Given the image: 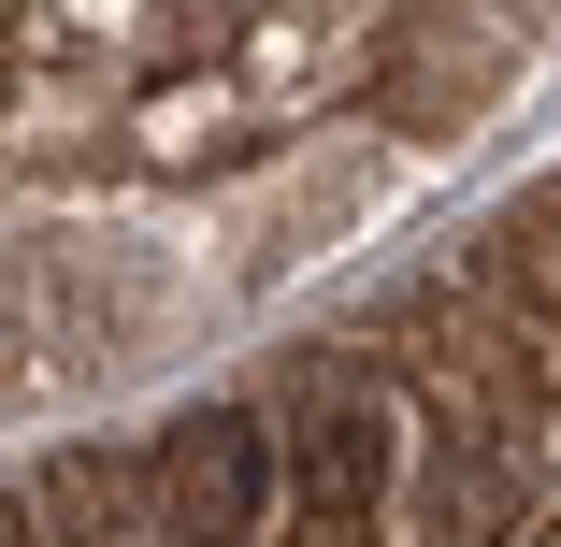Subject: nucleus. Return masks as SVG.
<instances>
[{"label":"nucleus","instance_id":"obj_1","mask_svg":"<svg viewBox=\"0 0 561 547\" xmlns=\"http://www.w3.org/2000/svg\"><path fill=\"white\" fill-rule=\"evenodd\" d=\"M274 476H288L274 418L260 403H202V418H173V447H159V518L187 547H245L274 518Z\"/></svg>","mask_w":561,"mask_h":547},{"label":"nucleus","instance_id":"obj_2","mask_svg":"<svg viewBox=\"0 0 561 547\" xmlns=\"http://www.w3.org/2000/svg\"><path fill=\"white\" fill-rule=\"evenodd\" d=\"M288 476H302V504L317 518H375L389 504V476H403V403L375 389V375H302V403H288Z\"/></svg>","mask_w":561,"mask_h":547}]
</instances>
